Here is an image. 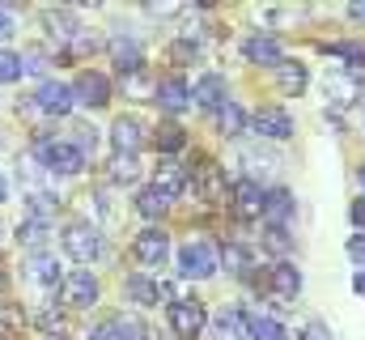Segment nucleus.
<instances>
[{
	"label": "nucleus",
	"mask_w": 365,
	"mask_h": 340,
	"mask_svg": "<svg viewBox=\"0 0 365 340\" xmlns=\"http://www.w3.org/2000/svg\"><path fill=\"white\" fill-rule=\"evenodd\" d=\"M187 183H191V191H195L204 204H225V200H230V183H225V170L217 166L212 158H200V166L187 170Z\"/></svg>",
	"instance_id": "nucleus-1"
},
{
	"label": "nucleus",
	"mask_w": 365,
	"mask_h": 340,
	"mask_svg": "<svg viewBox=\"0 0 365 340\" xmlns=\"http://www.w3.org/2000/svg\"><path fill=\"white\" fill-rule=\"evenodd\" d=\"M132 255H136V264H140V268H149V272L166 268V259H170V234H166L162 226L140 230V234H136V243H132Z\"/></svg>",
	"instance_id": "nucleus-2"
},
{
	"label": "nucleus",
	"mask_w": 365,
	"mask_h": 340,
	"mask_svg": "<svg viewBox=\"0 0 365 340\" xmlns=\"http://www.w3.org/2000/svg\"><path fill=\"white\" fill-rule=\"evenodd\" d=\"M38 162L51 170V174H77L86 166V154L73 145V141H38Z\"/></svg>",
	"instance_id": "nucleus-3"
},
{
	"label": "nucleus",
	"mask_w": 365,
	"mask_h": 340,
	"mask_svg": "<svg viewBox=\"0 0 365 340\" xmlns=\"http://www.w3.org/2000/svg\"><path fill=\"white\" fill-rule=\"evenodd\" d=\"M204 324H208V315H204V302L200 298H175L170 302V332L182 340H195L204 332Z\"/></svg>",
	"instance_id": "nucleus-4"
},
{
	"label": "nucleus",
	"mask_w": 365,
	"mask_h": 340,
	"mask_svg": "<svg viewBox=\"0 0 365 340\" xmlns=\"http://www.w3.org/2000/svg\"><path fill=\"white\" fill-rule=\"evenodd\" d=\"M64 251L73 255L77 264H93V259L102 255V234H98V226L73 221V226L64 230Z\"/></svg>",
	"instance_id": "nucleus-5"
},
{
	"label": "nucleus",
	"mask_w": 365,
	"mask_h": 340,
	"mask_svg": "<svg viewBox=\"0 0 365 340\" xmlns=\"http://www.w3.org/2000/svg\"><path fill=\"white\" fill-rule=\"evenodd\" d=\"M225 204L234 209L238 221H255L264 213V187L255 179H238V183H230V200Z\"/></svg>",
	"instance_id": "nucleus-6"
},
{
	"label": "nucleus",
	"mask_w": 365,
	"mask_h": 340,
	"mask_svg": "<svg viewBox=\"0 0 365 340\" xmlns=\"http://www.w3.org/2000/svg\"><path fill=\"white\" fill-rule=\"evenodd\" d=\"M179 272L191 276V281L212 276V272H217V251H212L208 243H187V247L179 251Z\"/></svg>",
	"instance_id": "nucleus-7"
},
{
	"label": "nucleus",
	"mask_w": 365,
	"mask_h": 340,
	"mask_svg": "<svg viewBox=\"0 0 365 340\" xmlns=\"http://www.w3.org/2000/svg\"><path fill=\"white\" fill-rule=\"evenodd\" d=\"M68 89H73V102H81V106H106L110 102V81L102 73H93V69L77 73V81Z\"/></svg>",
	"instance_id": "nucleus-8"
},
{
	"label": "nucleus",
	"mask_w": 365,
	"mask_h": 340,
	"mask_svg": "<svg viewBox=\"0 0 365 340\" xmlns=\"http://www.w3.org/2000/svg\"><path fill=\"white\" fill-rule=\"evenodd\" d=\"M251 124H255V132L268 136V141H289V136H293V115H289L284 106H259V111L251 115Z\"/></svg>",
	"instance_id": "nucleus-9"
},
{
	"label": "nucleus",
	"mask_w": 365,
	"mask_h": 340,
	"mask_svg": "<svg viewBox=\"0 0 365 340\" xmlns=\"http://www.w3.org/2000/svg\"><path fill=\"white\" fill-rule=\"evenodd\" d=\"M60 289H64V302H68V306H93V302H98V276H93L90 268L68 272V276L60 281Z\"/></svg>",
	"instance_id": "nucleus-10"
},
{
	"label": "nucleus",
	"mask_w": 365,
	"mask_h": 340,
	"mask_svg": "<svg viewBox=\"0 0 365 340\" xmlns=\"http://www.w3.org/2000/svg\"><path fill=\"white\" fill-rule=\"evenodd\" d=\"M128 298H132V302H140V306L175 302L170 285H162V281H153V276H140V272H132V276H128Z\"/></svg>",
	"instance_id": "nucleus-11"
},
{
	"label": "nucleus",
	"mask_w": 365,
	"mask_h": 340,
	"mask_svg": "<svg viewBox=\"0 0 365 340\" xmlns=\"http://www.w3.org/2000/svg\"><path fill=\"white\" fill-rule=\"evenodd\" d=\"M242 56H247V64H268V69L284 64V47L276 43L272 34H251L242 43Z\"/></svg>",
	"instance_id": "nucleus-12"
},
{
	"label": "nucleus",
	"mask_w": 365,
	"mask_h": 340,
	"mask_svg": "<svg viewBox=\"0 0 365 340\" xmlns=\"http://www.w3.org/2000/svg\"><path fill=\"white\" fill-rule=\"evenodd\" d=\"M34 106L38 111H47V115H68L77 102H73V89L60 81H43L38 85V94H34Z\"/></svg>",
	"instance_id": "nucleus-13"
},
{
	"label": "nucleus",
	"mask_w": 365,
	"mask_h": 340,
	"mask_svg": "<svg viewBox=\"0 0 365 340\" xmlns=\"http://www.w3.org/2000/svg\"><path fill=\"white\" fill-rule=\"evenodd\" d=\"M191 98H195V106H204V111H221L225 102H230V94H225V77H217V73H204L195 89H191Z\"/></svg>",
	"instance_id": "nucleus-14"
},
{
	"label": "nucleus",
	"mask_w": 365,
	"mask_h": 340,
	"mask_svg": "<svg viewBox=\"0 0 365 340\" xmlns=\"http://www.w3.org/2000/svg\"><path fill=\"white\" fill-rule=\"evenodd\" d=\"M153 102H158L162 111L179 115V111H187V106H191V89H187V81H182V77H166V81L153 89Z\"/></svg>",
	"instance_id": "nucleus-15"
},
{
	"label": "nucleus",
	"mask_w": 365,
	"mask_h": 340,
	"mask_svg": "<svg viewBox=\"0 0 365 340\" xmlns=\"http://www.w3.org/2000/svg\"><path fill=\"white\" fill-rule=\"evenodd\" d=\"M140 132H145V128H140L132 115H119V119H115V128H110V145H115V154L136 158V149H140V141H145Z\"/></svg>",
	"instance_id": "nucleus-16"
},
{
	"label": "nucleus",
	"mask_w": 365,
	"mask_h": 340,
	"mask_svg": "<svg viewBox=\"0 0 365 340\" xmlns=\"http://www.w3.org/2000/svg\"><path fill=\"white\" fill-rule=\"evenodd\" d=\"M268 285H272L276 298H297L302 294V272L289 259H276L272 268H268Z\"/></svg>",
	"instance_id": "nucleus-17"
},
{
	"label": "nucleus",
	"mask_w": 365,
	"mask_h": 340,
	"mask_svg": "<svg viewBox=\"0 0 365 340\" xmlns=\"http://www.w3.org/2000/svg\"><path fill=\"white\" fill-rule=\"evenodd\" d=\"M93 340H149V332H145V324H140V319L115 315V319H106V324L93 332Z\"/></svg>",
	"instance_id": "nucleus-18"
},
{
	"label": "nucleus",
	"mask_w": 365,
	"mask_h": 340,
	"mask_svg": "<svg viewBox=\"0 0 365 340\" xmlns=\"http://www.w3.org/2000/svg\"><path fill=\"white\" fill-rule=\"evenodd\" d=\"M110 60H115V69L119 73H140V64H145V51H140V43L136 39H110Z\"/></svg>",
	"instance_id": "nucleus-19"
},
{
	"label": "nucleus",
	"mask_w": 365,
	"mask_h": 340,
	"mask_svg": "<svg viewBox=\"0 0 365 340\" xmlns=\"http://www.w3.org/2000/svg\"><path fill=\"white\" fill-rule=\"evenodd\" d=\"M268 226H284L289 217H293V191H284V187H272V191H264V213H259Z\"/></svg>",
	"instance_id": "nucleus-20"
},
{
	"label": "nucleus",
	"mask_w": 365,
	"mask_h": 340,
	"mask_svg": "<svg viewBox=\"0 0 365 340\" xmlns=\"http://www.w3.org/2000/svg\"><path fill=\"white\" fill-rule=\"evenodd\" d=\"M149 187H158V191H162L166 200H175V196H182V187H187V166H179V162H162Z\"/></svg>",
	"instance_id": "nucleus-21"
},
{
	"label": "nucleus",
	"mask_w": 365,
	"mask_h": 340,
	"mask_svg": "<svg viewBox=\"0 0 365 340\" xmlns=\"http://www.w3.org/2000/svg\"><path fill=\"white\" fill-rule=\"evenodd\" d=\"M26 276H30L34 285H43L47 294H56V289H60V268H56V259H51V255H43V251L30 255V268H26Z\"/></svg>",
	"instance_id": "nucleus-22"
},
{
	"label": "nucleus",
	"mask_w": 365,
	"mask_h": 340,
	"mask_svg": "<svg viewBox=\"0 0 365 340\" xmlns=\"http://www.w3.org/2000/svg\"><path fill=\"white\" fill-rule=\"evenodd\" d=\"M212 336L217 340H247V315L234 306V311H221L217 324H212Z\"/></svg>",
	"instance_id": "nucleus-23"
},
{
	"label": "nucleus",
	"mask_w": 365,
	"mask_h": 340,
	"mask_svg": "<svg viewBox=\"0 0 365 340\" xmlns=\"http://www.w3.org/2000/svg\"><path fill=\"white\" fill-rule=\"evenodd\" d=\"M217 128H221V136H238V132L247 128V111H242V106L230 98V102L217 111Z\"/></svg>",
	"instance_id": "nucleus-24"
},
{
	"label": "nucleus",
	"mask_w": 365,
	"mask_h": 340,
	"mask_svg": "<svg viewBox=\"0 0 365 340\" xmlns=\"http://www.w3.org/2000/svg\"><path fill=\"white\" fill-rule=\"evenodd\" d=\"M51 226H56V221H38V217H21V226H17V239H21L26 247H34V251H38V247L47 243V234H51Z\"/></svg>",
	"instance_id": "nucleus-25"
},
{
	"label": "nucleus",
	"mask_w": 365,
	"mask_h": 340,
	"mask_svg": "<svg viewBox=\"0 0 365 340\" xmlns=\"http://www.w3.org/2000/svg\"><path fill=\"white\" fill-rule=\"evenodd\" d=\"M221 264H225V272H238V276H242V272L251 268V251H247L242 243H221V255H217V268H221Z\"/></svg>",
	"instance_id": "nucleus-26"
},
{
	"label": "nucleus",
	"mask_w": 365,
	"mask_h": 340,
	"mask_svg": "<svg viewBox=\"0 0 365 340\" xmlns=\"http://www.w3.org/2000/svg\"><path fill=\"white\" fill-rule=\"evenodd\" d=\"M153 145H158L162 154H179L182 145H187V132H182L179 124H158V132H153Z\"/></svg>",
	"instance_id": "nucleus-27"
},
{
	"label": "nucleus",
	"mask_w": 365,
	"mask_h": 340,
	"mask_svg": "<svg viewBox=\"0 0 365 340\" xmlns=\"http://www.w3.org/2000/svg\"><path fill=\"white\" fill-rule=\"evenodd\" d=\"M259 243H264V251L276 255V259L293 251V234H289L284 226H264V239H259Z\"/></svg>",
	"instance_id": "nucleus-28"
},
{
	"label": "nucleus",
	"mask_w": 365,
	"mask_h": 340,
	"mask_svg": "<svg viewBox=\"0 0 365 340\" xmlns=\"http://www.w3.org/2000/svg\"><path fill=\"white\" fill-rule=\"evenodd\" d=\"M276 81H280L284 94H302L310 77H306V69H302V64H289V60H284V64H276Z\"/></svg>",
	"instance_id": "nucleus-29"
},
{
	"label": "nucleus",
	"mask_w": 365,
	"mask_h": 340,
	"mask_svg": "<svg viewBox=\"0 0 365 340\" xmlns=\"http://www.w3.org/2000/svg\"><path fill=\"white\" fill-rule=\"evenodd\" d=\"M247 336L251 340H284V328L276 319H268V315H251L247 319Z\"/></svg>",
	"instance_id": "nucleus-30"
},
{
	"label": "nucleus",
	"mask_w": 365,
	"mask_h": 340,
	"mask_svg": "<svg viewBox=\"0 0 365 340\" xmlns=\"http://www.w3.org/2000/svg\"><path fill=\"white\" fill-rule=\"evenodd\" d=\"M166 204H170V200H166L158 187H145V191L136 196V213H140V217H162V213H166Z\"/></svg>",
	"instance_id": "nucleus-31"
},
{
	"label": "nucleus",
	"mask_w": 365,
	"mask_h": 340,
	"mask_svg": "<svg viewBox=\"0 0 365 340\" xmlns=\"http://www.w3.org/2000/svg\"><path fill=\"white\" fill-rule=\"evenodd\" d=\"M140 179V162L128 158V154H115L110 158V183H136Z\"/></svg>",
	"instance_id": "nucleus-32"
},
{
	"label": "nucleus",
	"mask_w": 365,
	"mask_h": 340,
	"mask_svg": "<svg viewBox=\"0 0 365 340\" xmlns=\"http://www.w3.org/2000/svg\"><path fill=\"white\" fill-rule=\"evenodd\" d=\"M21 324H26L21 306H17V302H0V340L17 336V332H21Z\"/></svg>",
	"instance_id": "nucleus-33"
},
{
	"label": "nucleus",
	"mask_w": 365,
	"mask_h": 340,
	"mask_svg": "<svg viewBox=\"0 0 365 340\" xmlns=\"http://www.w3.org/2000/svg\"><path fill=\"white\" fill-rule=\"evenodd\" d=\"M21 56L17 51H0V85H13V81H21Z\"/></svg>",
	"instance_id": "nucleus-34"
},
{
	"label": "nucleus",
	"mask_w": 365,
	"mask_h": 340,
	"mask_svg": "<svg viewBox=\"0 0 365 340\" xmlns=\"http://www.w3.org/2000/svg\"><path fill=\"white\" fill-rule=\"evenodd\" d=\"M170 60H175V64H191V60H200V43H195V39H179V43H170Z\"/></svg>",
	"instance_id": "nucleus-35"
},
{
	"label": "nucleus",
	"mask_w": 365,
	"mask_h": 340,
	"mask_svg": "<svg viewBox=\"0 0 365 340\" xmlns=\"http://www.w3.org/2000/svg\"><path fill=\"white\" fill-rule=\"evenodd\" d=\"M13 34H17V17H13V9H4V4H0V43H4V39H13Z\"/></svg>",
	"instance_id": "nucleus-36"
},
{
	"label": "nucleus",
	"mask_w": 365,
	"mask_h": 340,
	"mask_svg": "<svg viewBox=\"0 0 365 340\" xmlns=\"http://www.w3.org/2000/svg\"><path fill=\"white\" fill-rule=\"evenodd\" d=\"M81 154H93V145H98V136H93V128H77V141H73Z\"/></svg>",
	"instance_id": "nucleus-37"
},
{
	"label": "nucleus",
	"mask_w": 365,
	"mask_h": 340,
	"mask_svg": "<svg viewBox=\"0 0 365 340\" xmlns=\"http://www.w3.org/2000/svg\"><path fill=\"white\" fill-rule=\"evenodd\" d=\"M349 255L361 264V272H365V234H353V239H349Z\"/></svg>",
	"instance_id": "nucleus-38"
},
{
	"label": "nucleus",
	"mask_w": 365,
	"mask_h": 340,
	"mask_svg": "<svg viewBox=\"0 0 365 340\" xmlns=\"http://www.w3.org/2000/svg\"><path fill=\"white\" fill-rule=\"evenodd\" d=\"M302 340H331V332H327L323 324H306V328H302Z\"/></svg>",
	"instance_id": "nucleus-39"
},
{
	"label": "nucleus",
	"mask_w": 365,
	"mask_h": 340,
	"mask_svg": "<svg viewBox=\"0 0 365 340\" xmlns=\"http://www.w3.org/2000/svg\"><path fill=\"white\" fill-rule=\"evenodd\" d=\"M349 217H353V226H357V230H365V200H353Z\"/></svg>",
	"instance_id": "nucleus-40"
},
{
	"label": "nucleus",
	"mask_w": 365,
	"mask_h": 340,
	"mask_svg": "<svg viewBox=\"0 0 365 340\" xmlns=\"http://www.w3.org/2000/svg\"><path fill=\"white\" fill-rule=\"evenodd\" d=\"M353 289H357V294L365 298V272H357V276H353Z\"/></svg>",
	"instance_id": "nucleus-41"
},
{
	"label": "nucleus",
	"mask_w": 365,
	"mask_h": 340,
	"mask_svg": "<svg viewBox=\"0 0 365 340\" xmlns=\"http://www.w3.org/2000/svg\"><path fill=\"white\" fill-rule=\"evenodd\" d=\"M349 13H353V17H365V4H349Z\"/></svg>",
	"instance_id": "nucleus-42"
},
{
	"label": "nucleus",
	"mask_w": 365,
	"mask_h": 340,
	"mask_svg": "<svg viewBox=\"0 0 365 340\" xmlns=\"http://www.w3.org/2000/svg\"><path fill=\"white\" fill-rule=\"evenodd\" d=\"M0 200H4V174H0Z\"/></svg>",
	"instance_id": "nucleus-43"
},
{
	"label": "nucleus",
	"mask_w": 365,
	"mask_h": 340,
	"mask_svg": "<svg viewBox=\"0 0 365 340\" xmlns=\"http://www.w3.org/2000/svg\"><path fill=\"white\" fill-rule=\"evenodd\" d=\"M361 187H365V166H361Z\"/></svg>",
	"instance_id": "nucleus-44"
},
{
	"label": "nucleus",
	"mask_w": 365,
	"mask_h": 340,
	"mask_svg": "<svg viewBox=\"0 0 365 340\" xmlns=\"http://www.w3.org/2000/svg\"><path fill=\"white\" fill-rule=\"evenodd\" d=\"M47 340H64V336H47Z\"/></svg>",
	"instance_id": "nucleus-45"
},
{
	"label": "nucleus",
	"mask_w": 365,
	"mask_h": 340,
	"mask_svg": "<svg viewBox=\"0 0 365 340\" xmlns=\"http://www.w3.org/2000/svg\"><path fill=\"white\" fill-rule=\"evenodd\" d=\"M0 281H4V276H0Z\"/></svg>",
	"instance_id": "nucleus-46"
}]
</instances>
